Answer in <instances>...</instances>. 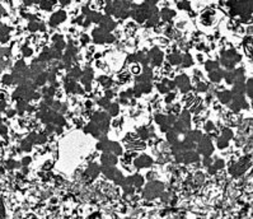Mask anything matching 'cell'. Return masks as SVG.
I'll return each mask as SVG.
<instances>
[{
	"label": "cell",
	"instance_id": "cell-1",
	"mask_svg": "<svg viewBox=\"0 0 253 219\" xmlns=\"http://www.w3.org/2000/svg\"><path fill=\"white\" fill-rule=\"evenodd\" d=\"M108 34H110V32H107V31L103 30V28L98 27V28H96V30H93L92 36H93V41H94L96 44H106Z\"/></svg>",
	"mask_w": 253,
	"mask_h": 219
},
{
	"label": "cell",
	"instance_id": "cell-2",
	"mask_svg": "<svg viewBox=\"0 0 253 219\" xmlns=\"http://www.w3.org/2000/svg\"><path fill=\"white\" fill-rule=\"evenodd\" d=\"M148 56H149V60H150L151 64H154V65L162 64V61H163V54H162V51L159 50L158 47L151 48V50L149 51V54H148Z\"/></svg>",
	"mask_w": 253,
	"mask_h": 219
},
{
	"label": "cell",
	"instance_id": "cell-3",
	"mask_svg": "<svg viewBox=\"0 0 253 219\" xmlns=\"http://www.w3.org/2000/svg\"><path fill=\"white\" fill-rule=\"evenodd\" d=\"M65 20H66V13H65L64 10H59V12L54 13L51 16V18H50V26L56 27V26L61 24L62 22H65Z\"/></svg>",
	"mask_w": 253,
	"mask_h": 219
},
{
	"label": "cell",
	"instance_id": "cell-4",
	"mask_svg": "<svg viewBox=\"0 0 253 219\" xmlns=\"http://www.w3.org/2000/svg\"><path fill=\"white\" fill-rule=\"evenodd\" d=\"M99 27L103 28V30L107 31V32H111L116 28V23H114V20L110 16H106V17H102V19H100Z\"/></svg>",
	"mask_w": 253,
	"mask_h": 219
},
{
	"label": "cell",
	"instance_id": "cell-5",
	"mask_svg": "<svg viewBox=\"0 0 253 219\" xmlns=\"http://www.w3.org/2000/svg\"><path fill=\"white\" fill-rule=\"evenodd\" d=\"M176 86L181 88V90L182 92H187L190 89V79H188V76L184 75V74H181L176 78Z\"/></svg>",
	"mask_w": 253,
	"mask_h": 219
},
{
	"label": "cell",
	"instance_id": "cell-6",
	"mask_svg": "<svg viewBox=\"0 0 253 219\" xmlns=\"http://www.w3.org/2000/svg\"><path fill=\"white\" fill-rule=\"evenodd\" d=\"M159 16L162 17L163 20L168 22V20H170L173 17L176 16V12H174V10H172V9H169V8H164L160 13H159Z\"/></svg>",
	"mask_w": 253,
	"mask_h": 219
},
{
	"label": "cell",
	"instance_id": "cell-7",
	"mask_svg": "<svg viewBox=\"0 0 253 219\" xmlns=\"http://www.w3.org/2000/svg\"><path fill=\"white\" fill-rule=\"evenodd\" d=\"M168 61L170 62L172 65H178V64H182V55L178 54V52H173L168 56Z\"/></svg>",
	"mask_w": 253,
	"mask_h": 219
},
{
	"label": "cell",
	"instance_id": "cell-8",
	"mask_svg": "<svg viewBox=\"0 0 253 219\" xmlns=\"http://www.w3.org/2000/svg\"><path fill=\"white\" fill-rule=\"evenodd\" d=\"M86 18H88L92 23H99L100 19H102V14L98 12H90L88 16H86Z\"/></svg>",
	"mask_w": 253,
	"mask_h": 219
},
{
	"label": "cell",
	"instance_id": "cell-9",
	"mask_svg": "<svg viewBox=\"0 0 253 219\" xmlns=\"http://www.w3.org/2000/svg\"><path fill=\"white\" fill-rule=\"evenodd\" d=\"M82 75H83V72L79 68H74L71 72L69 73V78H71V79H78V78H82Z\"/></svg>",
	"mask_w": 253,
	"mask_h": 219
},
{
	"label": "cell",
	"instance_id": "cell-10",
	"mask_svg": "<svg viewBox=\"0 0 253 219\" xmlns=\"http://www.w3.org/2000/svg\"><path fill=\"white\" fill-rule=\"evenodd\" d=\"M40 5H41V9L42 10H51L52 9V6H54V4L50 2V0H42V2L40 3Z\"/></svg>",
	"mask_w": 253,
	"mask_h": 219
},
{
	"label": "cell",
	"instance_id": "cell-11",
	"mask_svg": "<svg viewBox=\"0 0 253 219\" xmlns=\"http://www.w3.org/2000/svg\"><path fill=\"white\" fill-rule=\"evenodd\" d=\"M108 114L111 116H116L118 114V104L117 103H111L108 107Z\"/></svg>",
	"mask_w": 253,
	"mask_h": 219
},
{
	"label": "cell",
	"instance_id": "cell-12",
	"mask_svg": "<svg viewBox=\"0 0 253 219\" xmlns=\"http://www.w3.org/2000/svg\"><path fill=\"white\" fill-rule=\"evenodd\" d=\"M99 82H100V84L102 86H104V87H111V84H112V80L110 79V78H107V76H99Z\"/></svg>",
	"mask_w": 253,
	"mask_h": 219
},
{
	"label": "cell",
	"instance_id": "cell-13",
	"mask_svg": "<svg viewBox=\"0 0 253 219\" xmlns=\"http://www.w3.org/2000/svg\"><path fill=\"white\" fill-rule=\"evenodd\" d=\"M40 24H41V23L36 22V20H32V22H30V24H28V30H30L31 32L38 31V30H40Z\"/></svg>",
	"mask_w": 253,
	"mask_h": 219
},
{
	"label": "cell",
	"instance_id": "cell-14",
	"mask_svg": "<svg viewBox=\"0 0 253 219\" xmlns=\"http://www.w3.org/2000/svg\"><path fill=\"white\" fill-rule=\"evenodd\" d=\"M182 64H183V66H191L192 65V58L188 54L182 56Z\"/></svg>",
	"mask_w": 253,
	"mask_h": 219
},
{
	"label": "cell",
	"instance_id": "cell-15",
	"mask_svg": "<svg viewBox=\"0 0 253 219\" xmlns=\"http://www.w3.org/2000/svg\"><path fill=\"white\" fill-rule=\"evenodd\" d=\"M98 104L102 106V107H104V108H108V107H110V104H111V102H110V100H108L107 97H103V98H100V100L98 101Z\"/></svg>",
	"mask_w": 253,
	"mask_h": 219
},
{
	"label": "cell",
	"instance_id": "cell-16",
	"mask_svg": "<svg viewBox=\"0 0 253 219\" xmlns=\"http://www.w3.org/2000/svg\"><path fill=\"white\" fill-rule=\"evenodd\" d=\"M177 5H178V8H179V9H184V10H188V9H190V3H188V2H186V0H182V2H179Z\"/></svg>",
	"mask_w": 253,
	"mask_h": 219
},
{
	"label": "cell",
	"instance_id": "cell-17",
	"mask_svg": "<svg viewBox=\"0 0 253 219\" xmlns=\"http://www.w3.org/2000/svg\"><path fill=\"white\" fill-rule=\"evenodd\" d=\"M209 76H210V79H211L213 82H215V83H218V82L221 79V75H219L218 72H213Z\"/></svg>",
	"mask_w": 253,
	"mask_h": 219
},
{
	"label": "cell",
	"instance_id": "cell-18",
	"mask_svg": "<svg viewBox=\"0 0 253 219\" xmlns=\"http://www.w3.org/2000/svg\"><path fill=\"white\" fill-rule=\"evenodd\" d=\"M156 88L159 89V92H160V93H167V92L169 90V88H168L167 86H165L164 83H163V84H158Z\"/></svg>",
	"mask_w": 253,
	"mask_h": 219
},
{
	"label": "cell",
	"instance_id": "cell-19",
	"mask_svg": "<svg viewBox=\"0 0 253 219\" xmlns=\"http://www.w3.org/2000/svg\"><path fill=\"white\" fill-rule=\"evenodd\" d=\"M216 68H218V64L214 62V61H209L206 64V69L207 70H213V69H216Z\"/></svg>",
	"mask_w": 253,
	"mask_h": 219
},
{
	"label": "cell",
	"instance_id": "cell-20",
	"mask_svg": "<svg viewBox=\"0 0 253 219\" xmlns=\"http://www.w3.org/2000/svg\"><path fill=\"white\" fill-rule=\"evenodd\" d=\"M3 82L6 83V84H12V82H13V76H10V75H5V76L3 78Z\"/></svg>",
	"mask_w": 253,
	"mask_h": 219
},
{
	"label": "cell",
	"instance_id": "cell-21",
	"mask_svg": "<svg viewBox=\"0 0 253 219\" xmlns=\"http://www.w3.org/2000/svg\"><path fill=\"white\" fill-rule=\"evenodd\" d=\"M80 41H82V44L83 45H86L89 42V37L86 36V34H82V37H80Z\"/></svg>",
	"mask_w": 253,
	"mask_h": 219
},
{
	"label": "cell",
	"instance_id": "cell-22",
	"mask_svg": "<svg viewBox=\"0 0 253 219\" xmlns=\"http://www.w3.org/2000/svg\"><path fill=\"white\" fill-rule=\"evenodd\" d=\"M23 54L26 56H31L32 55V50H31V48H28V47H24L23 48Z\"/></svg>",
	"mask_w": 253,
	"mask_h": 219
},
{
	"label": "cell",
	"instance_id": "cell-23",
	"mask_svg": "<svg viewBox=\"0 0 253 219\" xmlns=\"http://www.w3.org/2000/svg\"><path fill=\"white\" fill-rule=\"evenodd\" d=\"M174 97H176V94H174V93H170L169 96H167V98H165V101H167V102H170V101L174 100Z\"/></svg>",
	"mask_w": 253,
	"mask_h": 219
},
{
	"label": "cell",
	"instance_id": "cell-24",
	"mask_svg": "<svg viewBox=\"0 0 253 219\" xmlns=\"http://www.w3.org/2000/svg\"><path fill=\"white\" fill-rule=\"evenodd\" d=\"M206 88H207V87L205 86L204 83H200L199 86H197V89H199V90H206Z\"/></svg>",
	"mask_w": 253,
	"mask_h": 219
},
{
	"label": "cell",
	"instance_id": "cell-25",
	"mask_svg": "<svg viewBox=\"0 0 253 219\" xmlns=\"http://www.w3.org/2000/svg\"><path fill=\"white\" fill-rule=\"evenodd\" d=\"M158 2H159V0H145V3H148V4H151V5H155Z\"/></svg>",
	"mask_w": 253,
	"mask_h": 219
},
{
	"label": "cell",
	"instance_id": "cell-26",
	"mask_svg": "<svg viewBox=\"0 0 253 219\" xmlns=\"http://www.w3.org/2000/svg\"><path fill=\"white\" fill-rule=\"evenodd\" d=\"M59 2H60L62 5H68V4H70V0H59Z\"/></svg>",
	"mask_w": 253,
	"mask_h": 219
}]
</instances>
